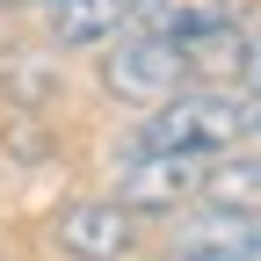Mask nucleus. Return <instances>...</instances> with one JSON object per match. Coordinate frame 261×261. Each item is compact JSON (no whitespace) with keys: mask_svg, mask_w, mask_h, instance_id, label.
<instances>
[{"mask_svg":"<svg viewBox=\"0 0 261 261\" xmlns=\"http://www.w3.org/2000/svg\"><path fill=\"white\" fill-rule=\"evenodd\" d=\"M247 130H261V102L254 94L240 102V94H218V87H181L174 102H160L138 123L130 152H203V160H218Z\"/></svg>","mask_w":261,"mask_h":261,"instance_id":"obj_1","label":"nucleus"},{"mask_svg":"<svg viewBox=\"0 0 261 261\" xmlns=\"http://www.w3.org/2000/svg\"><path fill=\"white\" fill-rule=\"evenodd\" d=\"M189 44L181 37H152V29H130V37L102 58V80L109 94H123V102H138V109H160V102H174V94L189 87Z\"/></svg>","mask_w":261,"mask_h":261,"instance_id":"obj_2","label":"nucleus"},{"mask_svg":"<svg viewBox=\"0 0 261 261\" xmlns=\"http://www.w3.org/2000/svg\"><path fill=\"white\" fill-rule=\"evenodd\" d=\"M211 160L203 152H130L116 174V203L123 211H181L189 196H203Z\"/></svg>","mask_w":261,"mask_h":261,"instance_id":"obj_3","label":"nucleus"},{"mask_svg":"<svg viewBox=\"0 0 261 261\" xmlns=\"http://www.w3.org/2000/svg\"><path fill=\"white\" fill-rule=\"evenodd\" d=\"M51 240L65 261H123L130 254V211L123 203H65L51 218Z\"/></svg>","mask_w":261,"mask_h":261,"instance_id":"obj_4","label":"nucleus"},{"mask_svg":"<svg viewBox=\"0 0 261 261\" xmlns=\"http://www.w3.org/2000/svg\"><path fill=\"white\" fill-rule=\"evenodd\" d=\"M240 0H130V29H152V37H196V29L232 22Z\"/></svg>","mask_w":261,"mask_h":261,"instance_id":"obj_5","label":"nucleus"},{"mask_svg":"<svg viewBox=\"0 0 261 261\" xmlns=\"http://www.w3.org/2000/svg\"><path fill=\"white\" fill-rule=\"evenodd\" d=\"M203 203L211 211H261V152H218L203 174Z\"/></svg>","mask_w":261,"mask_h":261,"instance_id":"obj_6","label":"nucleus"},{"mask_svg":"<svg viewBox=\"0 0 261 261\" xmlns=\"http://www.w3.org/2000/svg\"><path fill=\"white\" fill-rule=\"evenodd\" d=\"M130 22V0H51V37L58 44H102Z\"/></svg>","mask_w":261,"mask_h":261,"instance_id":"obj_7","label":"nucleus"},{"mask_svg":"<svg viewBox=\"0 0 261 261\" xmlns=\"http://www.w3.org/2000/svg\"><path fill=\"white\" fill-rule=\"evenodd\" d=\"M181 261H261V225L254 218H225L211 232H196L181 247Z\"/></svg>","mask_w":261,"mask_h":261,"instance_id":"obj_8","label":"nucleus"},{"mask_svg":"<svg viewBox=\"0 0 261 261\" xmlns=\"http://www.w3.org/2000/svg\"><path fill=\"white\" fill-rule=\"evenodd\" d=\"M181 44H189V65H196V73H247V51H254V37H240V22L196 29V37H181Z\"/></svg>","mask_w":261,"mask_h":261,"instance_id":"obj_9","label":"nucleus"},{"mask_svg":"<svg viewBox=\"0 0 261 261\" xmlns=\"http://www.w3.org/2000/svg\"><path fill=\"white\" fill-rule=\"evenodd\" d=\"M51 80H58V73H51L44 58H29V51H22V58H8V94H22V102H44Z\"/></svg>","mask_w":261,"mask_h":261,"instance_id":"obj_10","label":"nucleus"},{"mask_svg":"<svg viewBox=\"0 0 261 261\" xmlns=\"http://www.w3.org/2000/svg\"><path fill=\"white\" fill-rule=\"evenodd\" d=\"M240 80H247V94L261 102V37H254V51H247V73H240Z\"/></svg>","mask_w":261,"mask_h":261,"instance_id":"obj_11","label":"nucleus"},{"mask_svg":"<svg viewBox=\"0 0 261 261\" xmlns=\"http://www.w3.org/2000/svg\"><path fill=\"white\" fill-rule=\"evenodd\" d=\"M8 8H15V0H8Z\"/></svg>","mask_w":261,"mask_h":261,"instance_id":"obj_12","label":"nucleus"}]
</instances>
